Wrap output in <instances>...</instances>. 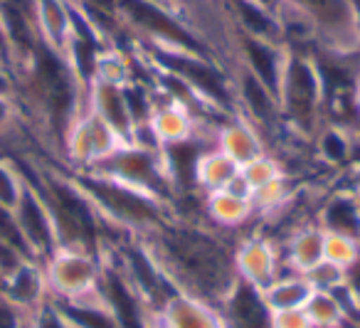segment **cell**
<instances>
[{
	"label": "cell",
	"mask_w": 360,
	"mask_h": 328,
	"mask_svg": "<svg viewBox=\"0 0 360 328\" xmlns=\"http://www.w3.org/2000/svg\"><path fill=\"white\" fill-rule=\"evenodd\" d=\"M240 175L245 178V183L250 185L252 190H257V188H262V185L286 175V168L279 156L264 151V153H259L257 158H252L250 163L240 165Z\"/></svg>",
	"instance_id": "25"
},
{
	"label": "cell",
	"mask_w": 360,
	"mask_h": 328,
	"mask_svg": "<svg viewBox=\"0 0 360 328\" xmlns=\"http://www.w3.org/2000/svg\"><path fill=\"white\" fill-rule=\"evenodd\" d=\"M323 259L348 272L360 259V239L340 232H326L323 229Z\"/></svg>",
	"instance_id": "26"
},
{
	"label": "cell",
	"mask_w": 360,
	"mask_h": 328,
	"mask_svg": "<svg viewBox=\"0 0 360 328\" xmlns=\"http://www.w3.org/2000/svg\"><path fill=\"white\" fill-rule=\"evenodd\" d=\"M84 104L94 111L124 144H129V136L134 131V116H131L126 89L121 84H106V82H89L84 92Z\"/></svg>",
	"instance_id": "12"
},
{
	"label": "cell",
	"mask_w": 360,
	"mask_h": 328,
	"mask_svg": "<svg viewBox=\"0 0 360 328\" xmlns=\"http://www.w3.org/2000/svg\"><path fill=\"white\" fill-rule=\"evenodd\" d=\"M232 87H235L237 114L245 116L247 121H252L259 131L284 126L279 99L255 75H250L245 67L240 65L232 67Z\"/></svg>",
	"instance_id": "9"
},
{
	"label": "cell",
	"mask_w": 360,
	"mask_h": 328,
	"mask_svg": "<svg viewBox=\"0 0 360 328\" xmlns=\"http://www.w3.org/2000/svg\"><path fill=\"white\" fill-rule=\"evenodd\" d=\"M269 328H314L306 308H289V311L271 313Z\"/></svg>",
	"instance_id": "31"
},
{
	"label": "cell",
	"mask_w": 360,
	"mask_h": 328,
	"mask_svg": "<svg viewBox=\"0 0 360 328\" xmlns=\"http://www.w3.org/2000/svg\"><path fill=\"white\" fill-rule=\"evenodd\" d=\"M286 55H289V50L279 42L235 35V62L245 67L250 75H255L276 99H279V84L281 75H284Z\"/></svg>",
	"instance_id": "10"
},
{
	"label": "cell",
	"mask_w": 360,
	"mask_h": 328,
	"mask_svg": "<svg viewBox=\"0 0 360 328\" xmlns=\"http://www.w3.org/2000/svg\"><path fill=\"white\" fill-rule=\"evenodd\" d=\"M67 173L77 183V188L86 195L96 215L111 227L143 237L146 232L168 220V205L150 198L143 190H136L96 170H67Z\"/></svg>",
	"instance_id": "2"
},
{
	"label": "cell",
	"mask_w": 360,
	"mask_h": 328,
	"mask_svg": "<svg viewBox=\"0 0 360 328\" xmlns=\"http://www.w3.org/2000/svg\"><path fill=\"white\" fill-rule=\"evenodd\" d=\"M237 175H240V165L227 153H222L217 146H207V149L200 151L195 160L193 183H195L198 193L207 195L215 193V190H225Z\"/></svg>",
	"instance_id": "21"
},
{
	"label": "cell",
	"mask_w": 360,
	"mask_h": 328,
	"mask_svg": "<svg viewBox=\"0 0 360 328\" xmlns=\"http://www.w3.org/2000/svg\"><path fill=\"white\" fill-rule=\"evenodd\" d=\"M304 308L314 328H353L345 306L330 291H314Z\"/></svg>",
	"instance_id": "24"
},
{
	"label": "cell",
	"mask_w": 360,
	"mask_h": 328,
	"mask_svg": "<svg viewBox=\"0 0 360 328\" xmlns=\"http://www.w3.org/2000/svg\"><path fill=\"white\" fill-rule=\"evenodd\" d=\"M89 170L116 178L136 190H143L150 198L165 203L168 208L175 198V185L170 180L163 153H150V151H141L131 144H121L109 158H104L99 165Z\"/></svg>",
	"instance_id": "4"
},
{
	"label": "cell",
	"mask_w": 360,
	"mask_h": 328,
	"mask_svg": "<svg viewBox=\"0 0 360 328\" xmlns=\"http://www.w3.org/2000/svg\"><path fill=\"white\" fill-rule=\"evenodd\" d=\"M150 328H225L217 306L175 291L153 316Z\"/></svg>",
	"instance_id": "11"
},
{
	"label": "cell",
	"mask_w": 360,
	"mask_h": 328,
	"mask_svg": "<svg viewBox=\"0 0 360 328\" xmlns=\"http://www.w3.org/2000/svg\"><path fill=\"white\" fill-rule=\"evenodd\" d=\"M124 141L94 114V111L79 109L62 136V156L70 170H89L109 158Z\"/></svg>",
	"instance_id": "6"
},
{
	"label": "cell",
	"mask_w": 360,
	"mask_h": 328,
	"mask_svg": "<svg viewBox=\"0 0 360 328\" xmlns=\"http://www.w3.org/2000/svg\"><path fill=\"white\" fill-rule=\"evenodd\" d=\"M304 277H306V282L314 286V291L335 294L338 289H343L345 284H348V272L340 269V267H335V264L326 262V259H321L319 264H314Z\"/></svg>",
	"instance_id": "28"
},
{
	"label": "cell",
	"mask_w": 360,
	"mask_h": 328,
	"mask_svg": "<svg viewBox=\"0 0 360 328\" xmlns=\"http://www.w3.org/2000/svg\"><path fill=\"white\" fill-rule=\"evenodd\" d=\"M225 328H269L271 311L266 308L262 291L237 279L232 291L217 306Z\"/></svg>",
	"instance_id": "14"
},
{
	"label": "cell",
	"mask_w": 360,
	"mask_h": 328,
	"mask_svg": "<svg viewBox=\"0 0 360 328\" xmlns=\"http://www.w3.org/2000/svg\"><path fill=\"white\" fill-rule=\"evenodd\" d=\"M158 3H168V6H170V0H158ZM175 8V6H173Z\"/></svg>",
	"instance_id": "34"
},
{
	"label": "cell",
	"mask_w": 360,
	"mask_h": 328,
	"mask_svg": "<svg viewBox=\"0 0 360 328\" xmlns=\"http://www.w3.org/2000/svg\"><path fill=\"white\" fill-rule=\"evenodd\" d=\"M323 80L314 52H291L286 55L284 75L279 84V109L286 129L301 139H314L323 121Z\"/></svg>",
	"instance_id": "3"
},
{
	"label": "cell",
	"mask_w": 360,
	"mask_h": 328,
	"mask_svg": "<svg viewBox=\"0 0 360 328\" xmlns=\"http://www.w3.org/2000/svg\"><path fill=\"white\" fill-rule=\"evenodd\" d=\"M25 190V170L8 156H0V205L15 208Z\"/></svg>",
	"instance_id": "27"
},
{
	"label": "cell",
	"mask_w": 360,
	"mask_h": 328,
	"mask_svg": "<svg viewBox=\"0 0 360 328\" xmlns=\"http://www.w3.org/2000/svg\"><path fill=\"white\" fill-rule=\"evenodd\" d=\"M13 215H15L18 229H20L22 242H25L30 257L37 259V262H45L60 247V242H57L55 220H52V213L47 208V200L42 198L40 188L27 175L25 190H22L18 205L13 208Z\"/></svg>",
	"instance_id": "7"
},
{
	"label": "cell",
	"mask_w": 360,
	"mask_h": 328,
	"mask_svg": "<svg viewBox=\"0 0 360 328\" xmlns=\"http://www.w3.org/2000/svg\"><path fill=\"white\" fill-rule=\"evenodd\" d=\"M237 279L255 289H266L281 274V249L274 237L264 232H250L237 239L235 247Z\"/></svg>",
	"instance_id": "8"
},
{
	"label": "cell",
	"mask_w": 360,
	"mask_h": 328,
	"mask_svg": "<svg viewBox=\"0 0 360 328\" xmlns=\"http://www.w3.org/2000/svg\"><path fill=\"white\" fill-rule=\"evenodd\" d=\"M148 124L153 126L163 149L198 139V119L193 116V111L186 104L160 94L158 87H155V106L148 116Z\"/></svg>",
	"instance_id": "16"
},
{
	"label": "cell",
	"mask_w": 360,
	"mask_h": 328,
	"mask_svg": "<svg viewBox=\"0 0 360 328\" xmlns=\"http://www.w3.org/2000/svg\"><path fill=\"white\" fill-rule=\"evenodd\" d=\"M212 146H217L222 153L230 156L237 165L250 163L252 158H257V156L266 151L264 134L240 114H232L220 121V126L215 129Z\"/></svg>",
	"instance_id": "17"
},
{
	"label": "cell",
	"mask_w": 360,
	"mask_h": 328,
	"mask_svg": "<svg viewBox=\"0 0 360 328\" xmlns=\"http://www.w3.org/2000/svg\"><path fill=\"white\" fill-rule=\"evenodd\" d=\"M35 25L45 47L65 55L75 30V6L72 0H32Z\"/></svg>",
	"instance_id": "18"
},
{
	"label": "cell",
	"mask_w": 360,
	"mask_h": 328,
	"mask_svg": "<svg viewBox=\"0 0 360 328\" xmlns=\"http://www.w3.org/2000/svg\"><path fill=\"white\" fill-rule=\"evenodd\" d=\"M0 242L15 244V247H20L22 252H25L27 257H30V252H27L25 242H22L20 229H18L15 215H13V210L6 208V205H0Z\"/></svg>",
	"instance_id": "30"
},
{
	"label": "cell",
	"mask_w": 360,
	"mask_h": 328,
	"mask_svg": "<svg viewBox=\"0 0 360 328\" xmlns=\"http://www.w3.org/2000/svg\"><path fill=\"white\" fill-rule=\"evenodd\" d=\"M355 104H358V111H360V80H358V84H355Z\"/></svg>",
	"instance_id": "33"
},
{
	"label": "cell",
	"mask_w": 360,
	"mask_h": 328,
	"mask_svg": "<svg viewBox=\"0 0 360 328\" xmlns=\"http://www.w3.org/2000/svg\"><path fill=\"white\" fill-rule=\"evenodd\" d=\"M240 237L232 239L207 220L168 215L141 239L175 291L220 306L237 284L235 247Z\"/></svg>",
	"instance_id": "1"
},
{
	"label": "cell",
	"mask_w": 360,
	"mask_h": 328,
	"mask_svg": "<svg viewBox=\"0 0 360 328\" xmlns=\"http://www.w3.org/2000/svg\"><path fill=\"white\" fill-rule=\"evenodd\" d=\"M202 215L212 227L222 229L227 234L242 232L245 225H250L257 217L255 208H252V198L237 195L232 190H215L207 193L202 200Z\"/></svg>",
	"instance_id": "19"
},
{
	"label": "cell",
	"mask_w": 360,
	"mask_h": 328,
	"mask_svg": "<svg viewBox=\"0 0 360 328\" xmlns=\"http://www.w3.org/2000/svg\"><path fill=\"white\" fill-rule=\"evenodd\" d=\"M42 264L45 272L47 294L55 301H72L91 289L99 286L104 262L99 254L86 252V249H72V247H57Z\"/></svg>",
	"instance_id": "5"
},
{
	"label": "cell",
	"mask_w": 360,
	"mask_h": 328,
	"mask_svg": "<svg viewBox=\"0 0 360 328\" xmlns=\"http://www.w3.org/2000/svg\"><path fill=\"white\" fill-rule=\"evenodd\" d=\"M30 313L0 294V328H30Z\"/></svg>",
	"instance_id": "29"
},
{
	"label": "cell",
	"mask_w": 360,
	"mask_h": 328,
	"mask_svg": "<svg viewBox=\"0 0 360 328\" xmlns=\"http://www.w3.org/2000/svg\"><path fill=\"white\" fill-rule=\"evenodd\" d=\"M220 6L235 35L257 37V40L281 45V25L274 11L259 6L255 0H220Z\"/></svg>",
	"instance_id": "15"
},
{
	"label": "cell",
	"mask_w": 360,
	"mask_h": 328,
	"mask_svg": "<svg viewBox=\"0 0 360 328\" xmlns=\"http://www.w3.org/2000/svg\"><path fill=\"white\" fill-rule=\"evenodd\" d=\"M314 217L326 232H340L360 239V198L348 190L326 198Z\"/></svg>",
	"instance_id": "22"
},
{
	"label": "cell",
	"mask_w": 360,
	"mask_h": 328,
	"mask_svg": "<svg viewBox=\"0 0 360 328\" xmlns=\"http://www.w3.org/2000/svg\"><path fill=\"white\" fill-rule=\"evenodd\" d=\"M276 244L281 249V272L306 274L323 259V227L316 220H306L289 229Z\"/></svg>",
	"instance_id": "13"
},
{
	"label": "cell",
	"mask_w": 360,
	"mask_h": 328,
	"mask_svg": "<svg viewBox=\"0 0 360 328\" xmlns=\"http://www.w3.org/2000/svg\"><path fill=\"white\" fill-rule=\"evenodd\" d=\"M314 294V286L306 282L304 274L296 272H281L266 289H262L266 308L274 311H289V308H304L306 301Z\"/></svg>",
	"instance_id": "23"
},
{
	"label": "cell",
	"mask_w": 360,
	"mask_h": 328,
	"mask_svg": "<svg viewBox=\"0 0 360 328\" xmlns=\"http://www.w3.org/2000/svg\"><path fill=\"white\" fill-rule=\"evenodd\" d=\"M3 296L11 298L15 306H20L25 313L35 316L42 306L47 303L50 294H47V284H45V272H42V264L30 259L25 262L15 274L3 282Z\"/></svg>",
	"instance_id": "20"
},
{
	"label": "cell",
	"mask_w": 360,
	"mask_h": 328,
	"mask_svg": "<svg viewBox=\"0 0 360 328\" xmlns=\"http://www.w3.org/2000/svg\"><path fill=\"white\" fill-rule=\"evenodd\" d=\"M30 328H72V326L62 318V313L55 308V303L47 298L45 306L30 318Z\"/></svg>",
	"instance_id": "32"
}]
</instances>
